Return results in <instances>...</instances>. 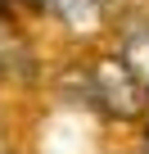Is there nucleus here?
<instances>
[{
	"label": "nucleus",
	"instance_id": "nucleus-1",
	"mask_svg": "<svg viewBox=\"0 0 149 154\" xmlns=\"http://www.w3.org/2000/svg\"><path fill=\"white\" fill-rule=\"evenodd\" d=\"M86 95L100 113L118 118V122H136L149 104V91L145 82H136V72L118 59V54H100L91 68H86Z\"/></svg>",
	"mask_w": 149,
	"mask_h": 154
},
{
	"label": "nucleus",
	"instance_id": "nucleus-3",
	"mask_svg": "<svg viewBox=\"0 0 149 154\" xmlns=\"http://www.w3.org/2000/svg\"><path fill=\"white\" fill-rule=\"evenodd\" d=\"M14 14V0H0V18H9Z\"/></svg>",
	"mask_w": 149,
	"mask_h": 154
},
{
	"label": "nucleus",
	"instance_id": "nucleus-6",
	"mask_svg": "<svg viewBox=\"0 0 149 154\" xmlns=\"http://www.w3.org/2000/svg\"><path fill=\"white\" fill-rule=\"evenodd\" d=\"M0 140H5V131H0Z\"/></svg>",
	"mask_w": 149,
	"mask_h": 154
},
{
	"label": "nucleus",
	"instance_id": "nucleus-5",
	"mask_svg": "<svg viewBox=\"0 0 149 154\" xmlns=\"http://www.w3.org/2000/svg\"><path fill=\"white\" fill-rule=\"evenodd\" d=\"M27 5H36V9H41V0H27Z\"/></svg>",
	"mask_w": 149,
	"mask_h": 154
},
{
	"label": "nucleus",
	"instance_id": "nucleus-7",
	"mask_svg": "<svg viewBox=\"0 0 149 154\" xmlns=\"http://www.w3.org/2000/svg\"><path fill=\"white\" fill-rule=\"evenodd\" d=\"M145 91H149V86H145Z\"/></svg>",
	"mask_w": 149,
	"mask_h": 154
},
{
	"label": "nucleus",
	"instance_id": "nucleus-4",
	"mask_svg": "<svg viewBox=\"0 0 149 154\" xmlns=\"http://www.w3.org/2000/svg\"><path fill=\"white\" fill-rule=\"evenodd\" d=\"M145 154H149V131H145Z\"/></svg>",
	"mask_w": 149,
	"mask_h": 154
},
{
	"label": "nucleus",
	"instance_id": "nucleus-2",
	"mask_svg": "<svg viewBox=\"0 0 149 154\" xmlns=\"http://www.w3.org/2000/svg\"><path fill=\"white\" fill-rule=\"evenodd\" d=\"M118 59L136 72V82H145V86H149V23H140V27H127V32H122Z\"/></svg>",
	"mask_w": 149,
	"mask_h": 154
}]
</instances>
